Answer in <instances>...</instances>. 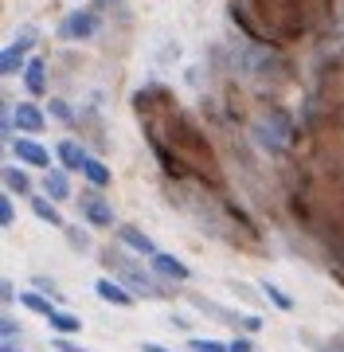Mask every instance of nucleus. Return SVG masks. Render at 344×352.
Returning <instances> with one entry per match:
<instances>
[{"mask_svg": "<svg viewBox=\"0 0 344 352\" xmlns=\"http://www.w3.org/2000/svg\"><path fill=\"white\" fill-rule=\"evenodd\" d=\"M117 239H122V247H129V251H137V254H149V258L157 254V243L149 239L141 227H133V223H122V227H117Z\"/></svg>", "mask_w": 344, "mask_h": 352, "instance_id": "obj_7", "label": "nucleus"}, {"mask_svg": "<svg viewBox=\"0 0 344 352\" xmlns=\"http://www.w3.org/2000/svg\"><path fill=\"white\" fill-rule=\"evenodd\" d=\"M16 223V208L8 196H0V227H12Z\"/></svg>", "mask_w": 344, "mask_h": 352, "instance_id": "obj_21", "label": "nucleus"}, {"mask_svg": "<svg viewBox=\"0 0 344 352\" xmlns=\"http://www.w3.org/2000/svg\"><path fill=\"white\" fill-rule=\"evenodd\" d=\"M51 113L59 118V122H71V106H67L63 98H55V102H51Z\"/></svg>", "mask_w": 344, "mask_h": 352, "instance_id": "obj_23", "label": "nucleus"}, {"mask_svg": "<svg viewBox=\"0 0 344 352\" xmlns=\"http://www.w3.org/2000/svg\"><path fill=\"white\" fill-rule=\"evenodd\" d=\"M20 302H24V309H32V314H39V317H47V321H51V317L59 314V309H55V305L47 302V294H39V289H27Z\"/></svg>", "mask_w": 344, "mask_h": 352, "instance_id": "obj_15", "label": "nucleus"}, {"mask_svg": "<svg viewBox=\"0 0 344 352\" xmlns=\"http://www.w3.org/2000/svg\"><path fill=\"white\" fill-rule=\"evenodd\" d=\"M94 4H114V0H94Z\"/></svg>", "mask_w": 344, "mask_h": 352, "instance_id": "obj_30", "label": "nucleus"}, {"mask_svg": "<svg viewBox=\"0 0 344 352\" xmlns=\"http://www.w3.org/2000/svg\"><path fill=\"white\" fill-rule=\"evenodd\" d=\"M0 333H4V344H8V337H16V333H20V325H16V321H8V317H4V321H0Z\"/></svg>", "mask_w": 344, "mask_h": 352, "instance_id": "obj_25", "label": "nucleus"}, {"mask_svg": "<svg viewBox=\"0 0 344 352\" xmlns=\"http://www.w3.org/2000/svg\"><path fill=\"white\" fill-rule=\"evenodd\" d=\"M27 47H32V32H20V39H16L12 47H4V55H0V71L4 75H16V71H24V55H27Z\"/></svg>", "mask_w": 344, "mask_h": 352, "instance_id": "obj_8", "label": "nucleus"}, {"mask_svg": "<svg viewBox=\"0 0 344 352\" xmlns=\"http://www.w3.org/2000/svg\"><path fill=\"white\" fill-rule=\"evenodd\" d=\"M55 349H59V352H87L78 340H71V337H55Z\"/></svg>", "mask_w": 344, "mask_h": 352, "instance_id": "obj_22", "label": "nucleus"}, {"mask_svg": "<svg viewBox=\"0 0 344 352\" xmlns=\"http://www.w3.org/2000/svg\"><path fill=\"white\" fill-rule=\"evenodd\" d=\"M94 294H98L106 305H117V309H129L133 298H137V294H129L117 278H98V282H94Z\"/></svg>", "mask_w": 344, "mask_h": 352, "instance_id": "obj_4", "label": "nucleus"}, {"mask_svg": "<svg viewBox=\"0 0 344 352\" xmlns=\"http://www.w3.org/2000/svg\"><path fill=\"white\" fill-rule=\"evenodd\" d=\"M51 329L55 333H63V337H75L78 329H82V321H78L75 314H63V309H59V314L51 317Z\"/></svg>", "mask_w": 344, "mask_h": 352, "instance_id": "obj_17", "label": "nucleus"}, {"mask_svg": "<svg viewBox=\"0 0 344 352\" xmlns=\"http://www.w3.org/2000/svg\"><path fill=\"white\" fill-rule=\"evenodd\" d=\"M255 141H262V149L270 153H286V145H290V118L282 110H270L266 122L255 126Z\"/></svg>", "mask_w": 344, "mask_h": 352, "instance_id": "obj_1", "label": "nucleus"}, {"mask_svg": "<svg viewBox=\"0 0 344 352\" xmlns=\"http://www.w3.org/2000/svg\"><path fill=\"white\" fill-rule=\"evenodd\" d=\"M262 294H266V298H270L274 305H278V309H286V314L293 309V298H290V294H282V289L274 286V282H262Z\"/></svg>", "mask_w": 344, "mask_h": 352, "instance_id": "obj_19", "label": "nucleus"}, {"mask_svg": "<svg viewBox=\"0 0 344 352\" xmlns=\"http://www.w3.org/2000/svg\"><path fill=\"white\" fill-rule=\"evenodd\" d=\"M141 352H168L165 344H153V340H145V344H141Z\"/></svg>", "mask_w": 344, "mask_h": 352, "instance_id": "obj_29", "label": "nucleus"}, {"mask_svg": "<svg viewBox=\"0 0 344 352\" xmlns=\"http://www.w3.org/2000/svg\"><path fill=\"white\" fill-rule=\"evenodd\" d=\"M43 192H47V200H71V180L63 173H47L43 176Z\"/></svg>", "mask_w": 344, "mask_h": 352, "instance_id": "obj_13", "label": "nucleus"}, {"mask_svg": "<svg viewBox=\"0 0 344 352\" xmlns=\"http://www.w3.org/2000/svg\"><path fill=\"white\" fill-rule=\"evenodd\" d=\"M4 352H16V349H12V344H4Z\"/></svg>", "mask_w": 344, "mask_h": 352, "instance_id": "obj_31", "label": "nucleus"}, {"mask_svg": "<svg viewBox=\"0 0 344 352\" xmlns=\"http://www.w3.org/2000/svg\"><path fill=\"white\" fill-rule=\"evenodd\" d=\"M82 215H87L90 227H114V208H110L102 196H87V200H82Z\"/></svg>", "mask_w": 344, "mask_h": 352, "instance_id": "obj_10", "label": "nucleus"}, {"mask_svg": "<svg viewBox=\"0 0 344 352\" xmlns=\"http://www.w3.org/2000/svg\"><path fill=\"white\" fill-rule=\"evenodd\" d=\"M24 82H27V90L32 94H47V63L43 59H27V67H24Z\"/></svg>", "mask_w": 344, "mask_h": 352, "instance_id": "obj_12", "label": "nucleus"}, {"mask_svg": "<svg viewBox=\"0 0 344 352\" xmlns=\"http://www.w3.org/2000/svg\"><path fill=\"white\" fill-rule=\"evenodd\" d=\"M32 212H36V219H43V223L63 227V215H59L55 200H47V196H32Z\"/></svg>", "mask_w": 344, "mask_h": 352, "instance_id": "obj_14", "label": "nucleus"}, {"mask_svg": "<svg viewBox=\"0 0 344 352\" xmlns=\"http://www.w3.org/2000/svg\"><path fill=\"white\" fill-rule=\"evenodd\" d=\"M12 126L24 129V133H39V129L47 126V118H43V110H39V106L24 102V106H16V110H12Z\"/></svg>", "mask_w": 344, "mask_h": 352, "instance_id": "obj_9", "label": "nucleus"}, {"mask_svg": "<svg viewBox=\"0 0 344 352\" xmlns=\"http://www.w3.org/2000/svg\"><path fill=\"white\" fill-rule=\"evenodd\" d=\"M188 349L192 352H227V344H223V340H207V337H192Z\"/></svg>", "mask_w": 344, "mask_h": 352, "instance_id": "obj_20", "label": "nucleus"}, {"mask_svg": "<svg viewBox=\"0 0 344 352\" xmlns=\"http://www.w3.org/2000/svg\"><path fill=\"white\" fill-rule=\"evenodd\" d=\"M12 153H16V161L36 164V168H47V164H51V153L43 149L39 141H32V138H16L12 141Z\"/></svg>", "mask_w": 344, "mask_h": 352, "instance_id": "obj_5", "label": "nucleus"}, {"mask_svg": "<svg viewBox=\"0 0 344 352\" xmlns=\"http://www.w3.org/2000/svg\"><path fill=\"white\" fill-rule=\"evenodd\" d=\"M36 286H39V294H55V286L47 282V278H36Z\"/></svg>", "mask_w": 344, "mask_h": 352, "instance_id": "obj_28", "label": "nucleus"}, {"mask_svg": "<svg viewBox=\"0 0 344 352\" xmlns=\"http://www.w3.org/2000/svg\"><path fill=\"white\" fill-rule=\"evenodd\" d=\"M55 157H59V164H63L67 173H82L87 168V149L78 145V141H59V149H55Z\"/></svg>", "mask_w": 344, "mask_h": 352, "instance_id": "obj_11", "label": "nucleus"}, {"mask_svg": "<svg viewBox=\"0 0 344 352\" xmlns=\"http://www.w3.org/2000/svg\"><path fill=\"white\" fill-rule=\"evenodd\" d=\"M106 258L117 266V274H122V286L129 289V294H145V298H161V286H153V278L145 274L137 263H122V258H114V254L106 251Z\"/></svg>", "mask_w": 344, "mask_h": 352, "instance_id": "obj_2", "label": "nucleus"}, {"mask_svg": "<svg viewBox=\"0 0 344 352\" xmlns=\"http://www.w3.org/2000/svg\"><path fill=\"white\" fill-rule=\"evenodd\" d=\"M94 36H98V16L87 12V8L71 12L63 24H59V39H67V43H71V39H75V43H82V39H94Z\"/></svg>", "mask_w": 344, "mask_h": 352, "instance_id": "obj_3", "label": "nucleus"}, {"mask_svg": "<svg viewBox=\"0 0 344 352\" xmlns=\"http://www.w3.org/2000/svg\"><path fill=\"white\" fill-rule=\"evenodd\" d=\"M153 270H157V278H168V282H188L192 278L188 266L180 263L176 254H165V251L153 254Z\"/></svg>", "mask_w": 344, "mask_h": 352, "instance_id": "obj_6", "label": "nucleus"}, {"mask_svg": "<svg viewBox=\"0 0 344 352\" xmlns=\"http://www.w3.org/2000/svg\"><path fill=\"white\" fill-rule=\"evenodd\" d=\"M67 239L75 243L78 251H87V235H82V231H67Z\"/></svg>", "mask_w": 344, "mask_h": 352, "instance_id": "obj_27", "label": "nucleus"}, {"mask_svg": "<svg viewBox=\"0 0 344 352\" xmlns=\"http://www.w3.org/2000/svg\"><path fill=\"white\" fill-rule=\"evenodd\" d=\"M239 325L246 329V333H258V329H262V317H242Z\"/></svg>", "mask_w": 344, "mask_h": 352, "instance_id": "obj_26", "label": "nucleus"}, {"mask_svg": "<svg viewBox=\"0 0 344 352\" xmlns=\"http://www.w3.org/2000/svg\"><path fill=\"white\" fill-rule=\"evenodd\" d=\"M82 173H87V180L94 184V188H106V184H110V168H106L102 161H94V157L87 161V168H82Z\"/></svg>", "mask_w": 344, "mask_h": 352, "instance_id": "obj_18", "label": "nucleus"}, {"mask_svg": "<svg viewBox=\"0 0 344 352\" xmlns=\"http://www.w3.org/2000/svg\"><path fill=\"white\" fill-rule=\"evenodd\" d=\"M4 188H12L16 196H32V180L24 168H4Z\"/></svg>", "mask_w": 344, "mask_h": 352, "instance_id": "obj_16", "label": "nucleus"}, {"mask_svg": "<svg viewBox=\"0 0 344 352\" xmlns=\"http://www.w3.org/2000/svg\"><path fill=\"white\" fill-rule=\"evenodd\" d=\"M227 352H255V349H251V340H246V337H235L227 344Z\"/></svg>", "mask_w": 344, "mask_h": 352, "instance_id": "obj_24", "label": "nucleus"}]
</instances>
